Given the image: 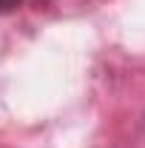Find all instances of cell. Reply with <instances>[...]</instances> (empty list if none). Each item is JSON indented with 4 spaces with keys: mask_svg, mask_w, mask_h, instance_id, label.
<instances>
[{
    "mask_svg": "<svg viewBox=\"0 0 145 148\" xmlns=\"http://www.w3.org/2000/svg\"><path fill=\"white\" fill-rule=\"evenodd\" d=\"M23 0H0V14H9V12H14Z\"/></svg>",
    "mask_w": 145,
    "mask_h": 148,
    "instance_id": "cell-1",
    "label": "cell"
}]
</instances>
